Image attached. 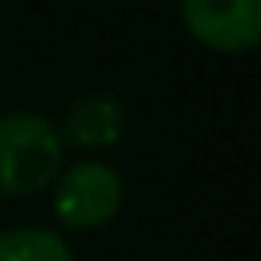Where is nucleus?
Here are the masks:
<instances>
[{"label":"nucleus","instance_id":"20e7f679","mask_svg":"<svg viewBox=\"0 0 261 261\" xmlns=\"http://www.w3.org/2000/svg\"><path fill=\"white\" fill-rule=\"evenodd\" d=\"M58 135H62V142L89 150V154L112 150L127 135V108L112 92H85L65 108Z\"/></svg>","mask_w":261,"mask_h":261},{"label":"nucleus","instance_id":"7ed1b4c3","mask_svg":"<svg viewBox=\"0 0 261 261\" xmlns=\"http://www.w3.org/2000/svg\"><path fill=\"white\" fill-rule=\"evenodd\" d=\"M192 39L223 54H246L261 39V0H180Z\"/></svg>","mask_w":261,"mask_h":261},{"label":"nucleus","instance_id":"f257e3e1","mask_svg":"<svg viewBox=\"0 0 261 261\" xmlns=\"http://www.w3.org/2000/svg\"><path fill=\"white\" fill-rule=\"evenodd\" d=\"M65 142L50 119L35 112L0 115V200L35 196L62 173Z\"/></svg>","mask_w":261,"mask_h":261},{"label":"nucleus","instance_id":"f03ea898","mask_svg":"<svg viewBox=\"0 0 261 261\" xmlns=\"http://www.w3.org/2000/svg\"><path fill=\"white\" fill-rule=\"evenodd\" d=\"M123 177L104 162H77L54 180V215L65 230H100L119 215Z\"/></svg>","mask_w":261,"mask_h":261},{"label":"nucleus","instance_id":"39448f33","mask_svg":"<svg viewBox=\"0 0 261 261\" xmlns=\"http://www.w3.org/2000/svg\"><path fill=\"white\" fill-rule=\"evenodd\" d=\"M0 261H73V250L46 227L0 230Z\"/></svg>","mask_w":261,"mask_h":261}]
</instances>
